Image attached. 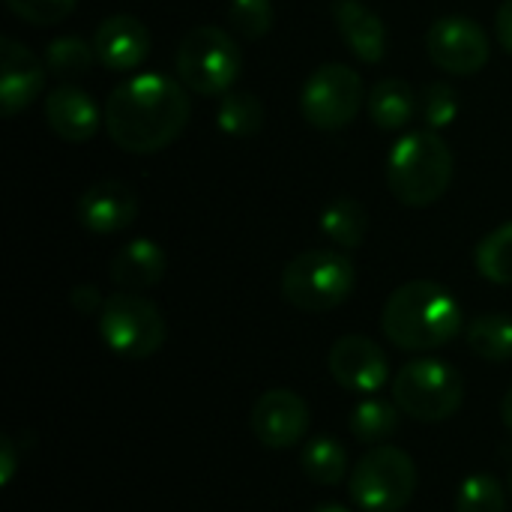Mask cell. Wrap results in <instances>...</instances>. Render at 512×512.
I'll use <instances>...</instances> for the list:
<instances>
[{
	"instance_id": "6",
	"label": "cell",
	"mask_w": 512,
	"mask_h": 512,
	"mask_svg": "<svg viewBox=\"0 0 512 512\" xmlns=\"http://www.w3.org/2000/svg\"><path fill=\"white\" fill-rule=\"evenodd\" d=\"M393 399L399 411L417 423H444L462 408L465 381L447 360L420 357L399 369L393 381Z\"/></svg>"
},
{
	"instance_id": "19",
	"label": "cell",
	"mask_w": 512,
	"mask_h": 512,
	"mask_svg": "<svg viewBox=\"0 0 512 512\" xmlns=\"http://www.w3.org/2000/svg\"><path fill=\"white\" fill-rule=\"evenodd\" d=\"M366 108H369V117L378 129L384 132H396V129H405L414 114H417V96L411 90L408 81L402 78H381L369 96H366Z\"/></svg>"
},
{
	"instance_id": "9",
	"label": "cell",
	"mask_w": 512,
	"mask_h": 512,
	"mask_svg": "<svg viewBox=\"0 0 512 512\" xmlns=\"http://www.w3.org/2000/svg\"><path fill=\"white\" fill-rule=\"evenodd\" d=\"M366 102L363 78L348 63H321L303 84L300 111L303 117L324 132L345 129L357 120Z\"/></svg>"
},
{
	"instance_id": "21",
	"label": "cell",
	"mask_w": 512,
	"mask_h": 512,
	"mask_svg": "<svg viewBox=\"0 0 512 512\" xmlns=\"http://www.w3.org/2000/svg\"><path fill=\"white\" fill-rule=\"evenodd\" d=\"M369 216L357 198H336L321 213V234L339 249H357L366 240Z\"/></svg>"
},
{
	"instance_id": "31",
	"label": "cell",
	"mask_w": 512,
	"mask_h": 512,
	"mask_svg": "<svg viewBox=\"0 0 512 512\" xmlns=\"http://www.w3.org/2000/svg\"><path fill=\"white\" fill-rule=\"evenodd\" d=\"M69 303L81 312V315H93V312H102V306H105V300L99 297V291L93 288V285H78V288H72V294H69Z\"/></svg>"
},
{
	"instance_id": "5",
	"label": "cell",
	"mask_w": 512,
	"mask_h": 512,
	"mask_svg": "<svg viewBox=\"0 0 512 512\" xmlns=\"http://www.w3.org/2000/svg\"><path fill=\"white\" fill-rule=\"evenodd\" d=\"M180 84L195 96H225L243 69V54L234 36L216 24L192 27L174 54Z\"/></svg>"
},
{
	"instance_id": "23",
	"label": "cell",
	"mask_w": 512,
	"mask_h": 512,
	"mask_svg": "<svg viewBox=\"0 0 512 512\" xmlns=\"http://www.w3.org/2000/svg\"><path fill=\"white\" fill-rule=\"evenodd\" d=\"M468 345L477 357L489 363H510L512 360V318L501 312L480 315L468 324Z\"/></svg>"
},
{
	"instance_id": "22",
	"label": "cell",
	"mask_w": 512,
	"mask_h": 512,
	"mask_svg": "<svg viewBox=\"0 0 512 512\" xmlns=\"http://www.w3.org/2000/svg\"><path fill=\"white\" fill-rule=\"evenodd\" d=\"M216 126L231 138H252L264 129V102L249 90H228L219 96Z\"/></svg>"
},
{
	"instance_id": "11",
	"label": "cell",
	"mask_w": 512,
	"mask_h": 512,
	"mask_svg": "<svg viewBox=\"0 0 512 512\" xmlns=\"http://www.w3.org/2000/svg\"><path fill=\"white\" fill-rule=\"evenodd\" d=\"M312 411L306 399L294 390H267L258 396L249 414L252 435L270 450H288L300 444L309 432Z\"/></svg>"
},
{
	"instance_id": "8",
	"label": "cell",
	"mask_w": 512,
	"mask_h": 512,
	"mask_svg": "<svg viewBox=\"0 0 512 512\" xmlns=\"http://www.w3.org/2000/svg\"><path fill=\"white\" fill-rule=\"evenodd\" d=\"M99 336L117 357L147 360L165 345L168 324L150 300L135 291H120L111 294L99 312Z\"/></svg>"
},
{
	"instance_id": "34",
	"label": "cell",
	"mask_w": 512,
	"mask_h": 512,
	"mask_svg": "<svg viewBox=\"0 0 512 512\" xmlns=\"http://www.w3.org/2000/svg\"><path fill=\"white\" fill-rule=\"evenodd\" d=\"M501 417H504V423L512 429V390L504 396V402H501Z\"/></svg>"
},
{
	"instance_id": "2",
	"label": "cell",
	"mask_w": 512,
	"mask_h": 512,
	"mask_svg": "<svg viewBox=\"0 0 512 512\" xmlns=\"http://www.w3.org/2000/svg\"><path fill=\"white\" fill-rule=\"evenodd\" d=\"M384 336L411 354L435 351L450 345L462 330L459 300L432 279H414L399 285L381 312Z\"/></svg>"
},
{
	"instance_id": "20",
	"label": "cell",
	"mask_w": 512,
	"mask_h": 512,
	"mask_svg": "<svg viewBox=\"0 0 512 512\" xmlns=\"http://www.w3.org/2000/svg\"><path fill=\"white\" fill-rule=\"evenodd\" d=\"M45 69L51 78H57L60 84H75L78 78H84L96 60L93 42H84L81 36H57L45 45Z\"/></svg>"
},
{
	"instance_id": "33",
	"label": "cell",
	"mask_w": 512,
	"mask_h": 512,
	"mask_svg": "<svg viewBox=\"0 0 512 512\" xmlns=\"http://www.w3.org/2000/svg\"><path fill=\"white\" fill-rule=\"evenodd\" d=\"M0 453H3V459H0V483H3V486H9V483H12V474H15V465H18L12 438H3Z\"/></svg>"
},
{
	"instance_id": "25",
	"label": "cell",
	"mask_w": 512,
	"mask_h": 512,
	"mask_svg": "<svg viewBox=\"0 0 512 512\" xmlns=\"http://www.w3.org/2000/svg\"><path fill=\"white\" fill-rule=\"evenodd\" d=\"M303 474L318 486H336L348 474V453L333 438H315L300 453Z\"/></svg>"
},
{
	"instance_id": "15",
	"label": "cell",
	"mask_w": 512,
	"mask_h": 512,
	"mask_svg": "<svg viewBox=\"0 0 512 512\" xmlns=\"http://www.w3.org/2000/svg\"><path fill=\"white\" fill-rule=\"evenodd\" d=\"M90 42H93L96 60L111 72H132L150 54L147 24L135 15H126V12L108 15L105 21H99Z\"/></svg>"
},
{
	"instance_id": "12",
	"label": "cell",
	"mask_w": 512,
	"mask_h": 512,
	"mask_svg": "<svg viewBox=\"0 0 512 512\" xmlns=\"http://www.w3.org/2000/svg\"><path fill=\"white\" fill-rule=\"evenodd\" d=\"M327 366L339 387L360 396H375L390 378V363L384 348L369 336H357V333L333 342Z\"/></svg>"
},
{
	"instance_id": "36",
	"label": "cell",
	"mask_w": 512,
	"mask_h": 512,
	"mask_svg": "<svg viewBox=\"0 0 512 512\" xmlns=\"http://www.w3.org/2000/svg\"><path fill=\"white\" fill-rule=\"evenodd\" d=\"M510 492H512V471H510Z\"/></svg>"
},
{
	"instance_id": "18",
	"label": "cell",
	"mask_w": 512,
	"mask_h": 512,
	"mask_svg": "<svg viewBox=\"0 0 512 512\" xmlns=\"http://www.w3.org/2000/svg\"><path fill=\"white\" fill-rule=\"evenodd\" d=\"M165 273H168V255L150 237H135L126 246H120V252L111 258V267H108L111 282L135 294L159 285Z\"/></svg>"
},
{
	"instance_id": "29",
	"label": "cell",
	"mask_w": 512,
	"mask_h": 512,
	"mask_svg": "<svg viewBox=\"0 0 512 512\" xmlns=\"http://www.w3.org/2000/svg\"><path fill=\"white\" fill-rule=\"evenodd\" d=\"M420 114H423V123L426 129H447L453 126V120L459 117V96L450 84L444 81H432L423 87V96H420Z\"/></svg>"
},
{
	"instance_id": "28",
	"label": "cell",
	"mask_w": 512,
	"mask_h": 512,
	"mask_svg": "<svg viewBox=\"0 0 512 512\" xmlns=\"http://www.w3.org/2000/svg\"><path fill=\"white\" fill-rule=\"evenodd\" d=\"M228 21L240 36L261 39L273 30V21H276L273 0H231L228 3Z\"/></svg>"
},
{
	"instance_id": "35",
	"label": "cell",
	"mask_w": 512,
	"mask_h": 512,
	"mask_svg": "<svg viewBox=\"0 0 512 512\" xmlns=\"http://www.w3.org/2000/svg\"><path fill=\"white\" fill-rule=\"evenodd\" d=\"M312 512H351L348 507H342V504H324V507H318V510Z\"/></svg>"
},
{
	"instance_id": "10",
	"label": "cell",
	"mask_w": 512,
	"mask_h": 512,
	"mask_svg": "<svg viewBox=\"0 0 512 512\" xmlns=\"http://www.w3.org/2000/svg\"><path fill=\"white\" fill-rule=\"evenodd\" d=\"M426 51L432 63L453 75H474L489 63V33L465 15H444L426 33Z\"/></svg>"
},
{
	"instance_id": "4",
	"label": "cell",
	"mask_w": 512,
	"mask_h": 512,
	"mask_svg": "<svg viewBox=\"0 0 512 512\" xmlns=\"http://www.w3.org/2000/svg\"><path fill=\"white\" fill-rule=\"evenodd\" d=\"M357 288V267L345 252L309 249L294 255L282 270V297L300 312H330Z\"/></svg>"
},
{
	"instance_id": "1",
	"label": "cell",
	"mask_w": 512,
	"mask_h": 512,
	"mask_svg": "<svg viewBox=\"0 0 512 512\" xmlns=\"http://www.w3.org/2000/svg\"><path fill=\"white\" fill-rule=\"evenodd\" d=\"M108 138L126 153H156L180 138L189 123V90L180 78L141 72L120 81L105 99Z\"/></svg>"
},
{
	"instance_id": "27",
	"label": "cell",
	"mask_w": 512,
	"mask_h": 512,
	"mask_svg": "<svg viewBox=\"0 0 512 512\" xmlns=\"http://www.w3.org/2000/svg\"><path fill=\"white\" fill-rule=\"evenodd\" d=\"M456 512H507L504 486L489 474H471L456 492Z\"/></svg>"
},
{
	"instance_id": "14",
	"label": "cell",
	"mask_w": 512,
	"mask_h": 512,
	"mask_svg": "<svg viewBox=\"0 0 512 512\" xmlns=\"http://www.w3.org/2000/svg\"><path fill=\"white\" fill-rule=\"evenodd\" d=\"M75 213L90 234H120L138 216V195L123 180H99L81 192Z\"/></svg>"
},
{
	"instance_id": "3",
	"label": "cell",
	"mask_w": 512,
	"mask_h": 512,
	"mask_svg": "<svg viewBox=\"0 0 512 512\" xmlns=\"http://www.w3.org/2000/svg\"><path fill=\"white\" fill-rule=\"evenodd\" d=\"M456 156L435 129L402 135L387 156V186L405 207H429L453 183Z\"/></svg>"
},
{
	"instance_id": "17",
	"label": "cell",
	"mask_w": 512,
	"mask_h": 512,
	"mask_svg": "<svg viewBox=\"0 0 512 512\" xmlns=\"http://www.w3.org/2000/svg\"><path fill=\"white\" fill-rule=\"evenodd\" d=\"M333 21L348 45V51L375 66L387 57V27L375 9H369L363 0H336L333 3Z\"/></svg>"
},
{
	"instance_id": "13",
	"label": "cell",
	"mask_w": 512,
	"mask_h": 512,
	"mask_svg": "<svg viewBox=\"0 0 512 512\" xmlns=\"http://www.w3.org/2000/svg\"><path fill=\"white\" fill-rule=\"evenodd\" d=\"M0 60H3L0 105H3V114L12 117L42 96L48 69H45L42 57H36L24 42H18L12 36L0 39Z\"/></svg>"
},
{
	"instance_id": "26",
	"label": "cell",
	"mask_w": 512,
	"mask_h": 512,
	"mask_svg": "<svg viewBox=\"0 0 512 512\" xmlns=\"http://www.w3.org/2000/svg\"><path fill=\"white\" fill-rule=\"evenodd\" d=\"M474 264L492 285H512V222L489 231L477 243Z\"/></svg>"
},
{
	"instance_id": "7",
	"label": "cell",
	"mask_w": 512,
	"mask_h": 512,
	"mask_svg": "<svg viewBox=\"0 0 512 512\" xmlns=\"http://www.w3.org/2000/svg\"><path fill=\"white\" fill-rule=\"evenodd\" d=\"M417 492L414 459L393 447H372L351 471V498L363 512H402Z\"/></svg>"
},
{
	"instance_id": "16",
	"label": "cell",
	"mask_w": 512,
	"mask_h": 512,
	"mask_svg": "<svg viewBox=\"0 0 512 512\" xmlns=\"http://www.w3.org/2000/svg\"><path fill=\"white\" fill-rule=\"evenodd\" d=\"M42 111H45V120L54 129V135L69 144L90 141L99 129V123H105V111H99V105L90 99V93L75 84H57L54 90H48Z\"/></svg>"
},
{
	"instance_id": "24",
	"label": "cell",
	"mask_w": 512,
	"mask_h": 512,
	"mask_svg": "<svg viewBox=\"0 0 512 512\" xmlns=\"http://www.w3.org/2000/svg\"><path fill=\"white\" fill-rule=\"evenodd\" d=\"M399 429V405H390L384 399H363L351 411V435L363 444H384Z\"/></svg>"
},
{
	"instance_id": "32",
	"label": "cell",
	"mask_w": 512,
	"mask_h": 512,
	"mask_svg": "<svg viewBox=\"0 0 512 512\" xmlns=\"http://www.w3.org/2000/svg\"><path fill=\"white\" fill-rule=\"evenodd\" d=\"M495 33L498 42L504 45V51L512 54V0H504L495 12Z\"/></svg>"
},
{
	"instance_id": "30",
	"label": "cell",
	"mask_w": 512,
	"mask_h": 512,
	"mask_svg": "<svg viewBox=\"0 0 512 512\" xmlns=\"http://www.w3.org/2000/svg\"><path fill=\"white\" fill-rule=\"evenodd\" d=\"M6 6L21 21L36 24V27H45V24L63 21L75 9V0H6Z\"/></svg>"
}]
</instances>
